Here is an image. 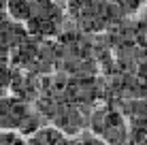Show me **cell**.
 I'll list each match as a JSON object with an SVG mask.
<instances>
[{"instance_id": "obj_1", "label": "cell", "mask_w": 147, "mask_h": 145, "mask_svg": "<svg viewBox=\"0 0 147 145\" xmlns=\"http://www.w3.org/2000/svg\"><path fill=\"white\" fill-rule=\"evenodd\" d=\"M15 22L26 24V32L36 38H53L64 30V9L55 0H7Z\"/></svg>"}, {"instance_id": "obj_2", "label": "cell", "mask_w": 147, "mask_h": 145, "mask_svg": "<svg viewBox=\"0 0 147 145\" xmlns=\"http://www.w3.org/2000/svg\"><path fill=\"white\" fill-rule=\"evenodd\" d=\"M11 60L15 66H19L26 73L43 75L53 68L55 62V51L45 43V38L36 36H26L17 47L11 51Z\"/></svg>"}, {"instance_id": "obj_3", "label": "cell", "mask_w": 147, "mask_h": 145, "mask_svg": "<svg viewBox=\"0 0 147 145\" xmlns=\"http://www.w3.org/2000/svg\"><path fill=\"white\" fill-rule=\"evenodd\" d=\"M43 115L38 109H32L28 103L19 100L15 96L0 98V128L2 130H17L22 134H32L38 130Z\"/></svg>"}, {"instance_id": "obj_4", "label": "cell", "mask_w": 147, "mask_h": 145, "mask_svg": "<svg viewBox=\"0 0 147 145\" xmlns=\"http://www.w3.org/2000/svg\"><path fill=\"white\" fill-rule=\"evenodd\" d=\"M73 15L77 19L79 28L85 32H98V30H105L109 24L121 19L117 9L109 0H88L77 11H73Z\"/></svg>"}, {"instance_id": "obj_5", "label": "cell", "mask_w": 147, "mask_h": 145, "mask_svg": "<svg viewBox=\"0 0 147 145\" xmlns=\"http://www.w3.org/2000/svg\"><path fill=\"white\" fill-rule=\"evenodd\" d=\"M92 128L109 143H124L126 141L124 122H121V117L115 111H111V109H100V111L94 113Z\"/></svg>"}, {"instance_id": "obj_6", "label": "cell", "mask_w": 147, "mask_h": 145, "mask_svg": "<svg viewBox=\"0 0 147 145\" xmlns=\"http://www.w3.org/2000/svg\"><path fill=\"white\" fill-rule=\"evenodd\" d=\"M11 90H13L15 98H19V100H24V103H32V100H36L38 94H40V79H38V75H34V73L13 71Z\"/></svg>"}, {"instance_id": "obj_7", "label": "cell", "mask_w": 147, "mask_h": 145, "mask_svg": "<svg viewBox=\"0 0 147 145\" xmlns=\"http://www.w3.org/2000/svg\"><path fill=\"white\" fill-rule=\"evenodd\" d=\"M26 145H68V139L58 128H38L30 134Z\"/></svg>"}, {"instance_id": "obj_8", "label": "cell", "mask_w": 147, "mask_h": 145, "mask_svg": "<svg viewBox=\"0 0 147 145\" xmlns=\"http://www.w3.org/2000/svg\"><path fill=\"white\" fill-rule=\"evenodd\" d=\"M111 4H113L115 9H117V13L124 17V15H132L141 9V4H143V0H109Z\"/></svg>"}, {"instance_id": "obj_9", "label": "cell", "mask_w": 147, "mask_h": 145, "mask_svg": "<svg viewBox=\"0 0 147 145\" xmlns=\"http://www.w3.org/2000/svg\"><path fill=\"white\" fill-rule=\"evenodd\" d=\"M68 145H107L102 141V139H98V137H94V134H88V132H83V134H79L75 141H68Z\"/></svg>"}, {"instance_id": "obj_10", "label": "cell", "mask_w": 147, "mask_h": 145, "mask_svg": "<svg viewBox=\"0 0 147 145\" xmlns=\"http://www.w3.org/2000/svg\"><path fill=\"white\" fill-rule=\"evenodd\" d=\"M0 145H26L19 139V134L13 132H0Z\"/></svg>"}, {"instance_id": "obj_11", "label": "cell", "mask_w": 147, "mask_h": 145, "mask_svg": "<svg viewBox=\"0 0 147 145\" xmlns=\"http://www.w3.org/2000/svg\"><path fill=\"white\" fill-rule=\"evenodd\" d=\"M7 0H0V22H4L7 19Z\"/></svg>"}]
</instances>
